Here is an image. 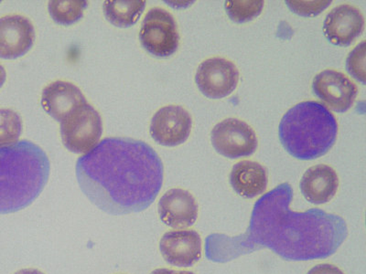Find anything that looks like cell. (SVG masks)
<instances>
[{
    "label": "cell",
    "instance_id": "obj_1",
    "mask_svg": "<svg viewBox=\"0 0 366 274\" xmlns=\"http://www.w3.org/2000/svg\"><path fill=\"white\" fill-rule=\"evenodd\" d=\"M164 168L148 143L127 137H107L76 163L81 191L111 215L147 210L162 189Z\"/></svg>",
    "mask_w": 366,
    "mask_h": 274
},
{
    "label": "cell",
    "instance_id": "obj_2",
    "mask_svg": "<svg viewBox=\"0 0 366 274\" xmlns=\"http://www.w3.org/2000/svg\"><path fill=\"white\" fill-rule=\"evenodd\" d=\"M293 191L282 183L256 202L247 240L267 248L287 260L305 262L333 255L348 236L345 220L319 208H290Z\"/></svg>",
    "mask_w": 366,
    "mask_h": 274
},
{
    "label": "cell",
    "instance_id": "obj_3",
    "mask_svg": "<svg viewBox=\"0 0 366 274\" xmlns=\"http://www.w3.org/2000/svg\"><path fill=\"white\" fill-rule=\"evenodd\" d=\"M50 169L47 154L28 140L0 148V215L29 207L44 191Z\"/></svg>",
    "mask_w": 366,
    "mask_h": 274
},
{
    "label": "cell",
    "instance_id": "obj_4",
    "mask_svg": "<svg viewBox=\"0 0 366 274\" xmlns=\"http://www.w3.org/2000/svg\"><path fill=\"white\" fill-rule=\"evenodd\" d=\"M338 123L322 103L306 101L284 114L279 136L286 151L293 158L313 160L325 156L337 138Z\"/></svg>",
    "mask_w": 366,
    "mask_h": 274
},
{
    "label": "cell",
    "instance_id": "obj_5",
    "mask_svg": "<svg viewBox=\"0 0 366 274\" xmlns=\"http://www.w3.org/2000/svg\"><path fill=\"white\" fill-rule=\"evenodd\" d=\"M60 123L61 141L74 154H87L102 136V117L88 103L69 113Z\"/></svg>",
    "mask_w": 366,
    "mask_h": 274
},
{
    "label": "cell",
    "instance_id": "obj_6",
    "mask_svg": "<svg viewBox=\"0 0 366 274\" xmlns=\"http://www.w3.org/2000/svg\"><path fill=\"white\" fill-rule=\"evenodd\" d=\"M139 41L152 56H172L178 51L179 34L177 23L171 13L162 8L150 9L142 23Z\"/></svg>",
    "mask_w": 366,
    "mask_h": 274
},
{
    "label": "cell",
    "instance_id": "obj_7",
    "mask_svg": "<svg viewBox=\"0 0 366 274\" xmlns=\"http://www.w3.org/2000/svg\"><path fill=\"white\" fill-rule=\"evenodd\" d=\"M211 140L217 152L230 159L246 158L257 148V137L253 128L237 118L217 123L212 130Z\"/></svg>",
    "mask_w": 366,
    "mask_h": 274
},
{
    "label": "cell",
    "instance_id": "obj_8",
    "mask_svg": "<svg viewBox=\"0 0 366 274\" xmlns=\"http://www.w3.org/2000/svg\"><path fill=\"white\" fill-rule=\"evenodd\" d=\"M195 83L204 96L222 99L233 93L239 83V71L224 58H211L199 65Z\"/></svg>",
    "mask_w": 366,
    "mask_h": 274
},
{
    "label": "cell",
    "instance_id": "obj_9",
    "mask_svg": "<svg viewBox=\"0 0 366 274\" xmlns=\"http://www.w3.org/2000/svg\"><path fill=\"white\" fill-rule=\"evenodd\" d=\"M312 91L333 112H347L354 106L358 89L348 77L335 70H325L312 81Z\"/></svg>",
    "mask_w": 366,
    "mask_h": 274
},
{
    "label": "cell",
    "instance_id": "obj_10",
    "mask_svg": "<svg viewBox=\"0 0 366 274\" xmlns=\"http://www.w3.org/2000/svg\"><path fill=\"white\" fill-rule=\"evenodd\" d=\"M192 119L187 110L179 106H168L157 111L150 122L152 138L163 146H177L191 135Z\"/></svg>",
    "mask_w": 366,
    "mask_h": 274
},
{
    "label": "cell",
    "instance_id": "obj_11",
    "mask_svg": "<svg viewBox=\"0 0 366 274\" xmlns=\"http://www.w3.org/2000/svg\"><path fill=\"white\" fill-rule=\"evenodd\" d=\"M365 18L355 6L343 4L332 9L323 23L327 40L340 47L352 45L364 32Z\"/></svg>",
    "mask_w": 366,
    "mask_h": 274
},
{
    "label": "cell",
    "instance_id": "obj_12",
    "mask_svg": "<svg viewBox=\"0 0 366 274\" xmlns=\"http://www.w3.org/2000/svg\"><path fill=\"white\" fill-rule=\"evenodd\" d=\"M35 41V29L21 15L0 18V58L15 60L27 54Z\"/></svg>",
    "mask_w": 366,
    "mask_h": 274
},
{
    "label": "cell",
    "instance_id": "obj_13",
    "mask_svg": "<svg viewBox=\"0 0 366 274\" xmlns=\"http://www.w3.org/2000/svg\"><path fill=\"white\" fill-rule=\"evenodd\" d=\"M159 250L166 263L188 268L201 260L202 238L195 230L169 231L159 241Z\"/></svg>",
    "mask_w": 366,
    "mask_h": 274
},
{
    "label": "cell",
    "instance_id": "obj_14",
    "mask_svg": "<svg viewBox=\"0 0 366 274\" xmlns=\"http://www.w3.org/2000/svg\"><path fill=\"white\" fill-rule=\"evenodd\" d=\"M160 220L173 228H187L194 225L199 208L194 196L182 188H172L160 198Z\"/></svg>",
    "mask_w": 366,
    "mask_h": 274
},
{
    "label": "cell",
    "instance_id": "obj_15",
    "mask_svg": "<svg viewBox=\"0 0 366 274\" xmlns=\"http://www.w3.org/2000/svg\"><path fill=\"white\" fill-rule=\"evenodd\" d=\"M41 103L49 116L61 123L69 113L87 103V101L74 83L56 81L42 91Z\"/></svg>",
    "mask_w": 366,
    "mask_h": 274
},
{
    "label": "cell",
    "instance_id": "obj_16",
    "mask_svg": "<svg viewBox=\"0 0 366 274\" xmlns=\"http://www.w3.org/2000/svg\"><path fill=\"white\" fill-rule=\"evenodd\" d=\"M339 188L337 173L331 166L317 165L304 173L300 191L310 203L322 205L331 201Z\"/></svg>",
    "mask_w": 366,
    "mask_h": 274
},
{
    "label": "cell",
    "instance_id": "obj_17",
    "mask_svg": "<svg viewBox=\"0 0 366 274\" xmlns=\"http://www.w3.org/2000/svg\"><path fill=\"white\" fill-rule=\"evenodd\" d=\"M230 183L238 195L251 200L266 192L269 177L266 168L259 163L244 160L232 168Z\"/></svg>",
    "mask_w": 366,
    "mask_h": 274
},
{
    "label": "cell",
    "instance_id": "obj_18",
    "mask_svg": "<svg viewBox=\"0 0 366 274\" xmlns=\"http://www.w3.org/2000/svg\"><path fill=\"white\" fill-rule=\"evenodd\" d=\"M146 1L133 0H113L104 1L103 11L104 17L111 24L117 28H129L135 25L142 17L146 8Z\"/></svg>",
    "mask_w": 366,
    "mask_h": 274
},
{
    "label": "cell",
    "instance_id": "obj_19",
    "mask_svg": "<svg viewBox=\"0 0 366 274\" xmlns=\"http://www.w3.org/2000/svg\"><path fill=\"white\" fill-rule=\"evenodd\" d=\"M88 2L84 0H54L49 2L48 11L52 21L61 26H71L84 17Z\"/></svg>",
    "mask_w": 366,
    "mask_h": 274
},
{
    "label": "cell",
    "instance_id": "obj_20",
    "mask_svg": "<svg viewBox=\"0 0 366 274\" xmlns=\"http://www.w3.org/2000/svg\"><path fill=\"white\" fill-rule=\"evenodd\" d=\"M21 116L11 109H0V148L14 145L21 136Z\"/></svg>",
    "mask_w": 366,
    "mask_h": 274
},
{
    "label": "cell",
    "instance_id": "obj_21",
    "mask_svg": "<svg viewBox=\"0 0 366 274\" xmlns=\"http://www.w3.org/2000/svg\"><path fill=\"white\" fill-rule=\"evenodd\" d=\"M264 2L262 0L254 1H225V11L229 19L235 23H246L253 21L261 14Z\"/></svg>",
    "mask_w": 366,
    "mask_h": 274
},
{
    "label": "cell",
    "instance_id": "obj_22",
    "mask_svg": "<svg viewBox=\"0 0 366 274\" xmlns=\"http://www.w3.org/2000/svg\"><path fill=\"white\" fill-rule=\"evenodd\" d=\"M346 70L354 79L365 84V42L362 41L349 54Z\"/></svg>",
    "mask_w": 366,
    "mask_h": 274
},
{
    "label": "cell",
    "instance_id": "obj_23",
    "mask_svg": "<svg viewBox=\"0 0 366 274\" xmlns=\"http://www.w3.org/2000/svg\"><path fill=\"white\" fill-rule=\"evenodd\" d=\"M290 11L302 17H315L332 4V1H287Z\"/></svg>",
    "mask_w": 366,
    "mask_h": 274
},
{
    "label": "cell",
    "instance_id": "obj_24",
    "mask_svg": "<svg viewBox=\"0 0 366 274\" xmlns=\"http://www.w3.org/2000/svg\"><path fill=\"white\" fill-rule=\"evenodd\" d=\"M307 274H345L342 270H340L337 266L332 265V264L323 263L318 264L313 267L312 270H309Z\"/></svg>",
    "mask_w": 366,
    "mask_h": 274
},
{
    "label": "cell",
    "instance_id": "obj_25",
    "mask_svg": "<svg viewBox=\"0 0 366 274\" xmlns=\"http://www.w3.org/2000/svg\"><path fill=\"white\" fill-rule=\"evenodd\" d=\"M150 274H195L192 272H187V270H174L169 269H157L153 270V272Z\"/></svg>",
    "mask_w": 366,
    "mask_h": 274
},
{
    "label": "cell",
    "instance_id": "obj_26",
    "mask_svg": "<svg viewBox=\"0 0 366 274\" xmlns=\"http://www.w3.org/2000/svg\"><path fill=\"white\" fill-rule=\"evenodd\" d=\"M14 274H44V273L37 269L29 268V269H22L21 270H19V272H17Z\"/></svg>",
    "mask_w": 366,
    "mask_h": 274
},
{
    "label": "cell",
    "instance_id": "obj_27",
    "mask_svg": "<svg viewBox=\"0 0 366 274\" xmlns=\"http://www.w3.org/2000/svg\"><path fill=\"white\" fill-rule=\"evenodd\" d=\"M6 79V73L5 68L0 64V88L4 86Z\"/></svg>",
    "mask_w": 366,
    "mask_h": 274
}]
</instances>
